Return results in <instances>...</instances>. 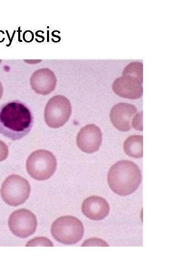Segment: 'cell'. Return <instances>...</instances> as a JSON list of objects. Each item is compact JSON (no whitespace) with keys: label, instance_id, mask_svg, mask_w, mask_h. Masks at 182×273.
<instances>
[{"label":"cell","instance_id":"e0dca14e","mask_svg":"<svg viewBox=\"0 0 182 273\" xmlns=\"http://www.w3.org/2000/svg\"><path fill=\"white\" fill-rule=\"evenodd\" d=\"M8 148L7 145L0 140V161L5 160L8 155Z\"/></svg>","mask_w":182,"mask_h":273},{"label":"cell","instance_id":"2e32d148","mask_svg":"<svg viewBox=\"0 0 182 273\" xmlns=\"http://www.w3.org/2000/svg\"><path fill=\"white\" fill-rule=\"evenodd\" d=\"M143 112L136 114L132 120V127L138 130H143Z\"/></svg>","mask_w":182,"mask_h":273},{"label":"cell","instance_id":"9a60e30c","mask_svg":"<svg viewBox=\"0 0 182 273\" xmlns=\"http://www.w3.org/2000/svg\"><path fill=\"white\" fill-rule=\"evenodd\" d=\"M53 246V244L45 237H37L30 240L26 244V246Z\"/></svg>","mask_w":182,"mask_h":273},{"label":"cell","instance_id":"6da1fadb","mask_svg":"<svg viewBox=\"0 0 182 273\" xmlns=\"http://www.w3.org/2000/svg\"><path fill=\"white\" fill-rule=\"evenodd\" d=\"M33 121L30 110L19 101L9 102L0 107V133L12 140L26 135L32 128Z\"/></svg>","mask_w":182,"mask_h":273},{"label":"cell","instance_id":"3957f363","mask_svg":"<svg viewBox=\"0 0 182 273\" xmlns=\"http://www.w3.org/2000/svg\"><path fill=\"white\" fill-rule=\"evenodd\" d=\"M51 233L59 242L72 245L78 242L82 238L84 227L77 218L71 215L59 217L54 221L51 226Z\"/></svg>","mask_w":182,"mask_h":273},{"label":"cell","instance_id":"9c48e42d","mask_svg":"<svg viewBox=\"0 0 182 273\" xmlns=\"http://www.w3.org/2000/svg\"><path fill=\"white\" fill-rule=\"evenodd\" d=\"M102 134L97 125L88 124L80 130L76 138L78 148L86 153L97 151L102 143Z\"/></svg>","mask_w":182,"mask_h":273},{"label":"cell","instance_id":"ac0fdd59","mask_svg":"<svg viewBox=\"0 0 182 273\" xmlns=\"http://www.w3.org/2000/svg\"><path fill=\"white\" fill-rule=\"evenodd\" d=\"M3 93V88L1 82H0V99H1Z\"/></svg>","mask_w":182,"mask_h":273},{"label":"cell","instance_id":"7a4b0ae2","mask_svg":"<svg viewBox=\"0 0 182 273\" xmlns=\"http://www.w3.org/2000/svg\"><path fill=\"white\" fill-rule=\"evenodd\" d=\"M108 183L112 191L120 196L133 193L139 187L142 175L139 167L128 160L119 161L110 168Z\"/></svg>","mask_w":182,"mask_h":273},{"label":"cell","instance_id":"30bf717a","mask_svg":"<svg viewBox=\"0 0 182 273\" xmlns=\"http://www.w3.org/2000/svg\"><path fill=\"white\" fill-rule=\"evenodd\" d=\"M137 112L136 107L130 104L119 103L111 110L110 117L113 125L119 130L127 131L132 127V120Z\"/></svg>","mask_w":182,"mask_h":273},{"label":"cell","instance_id":"ba28073f","mask_svg":"<svg viewBox=\"0 0 182 273\" xmlns=\"http://www.w3.org/2000/svg\"><path fill=\"white\" fill-rule=\"evenodd\" d=\"M143 78L130 75L122 74L115 80L112 89L119 96L129 99H136L143 95Z\"/></svg>","mask_w":182,"mask_h":273},{"label":"cell","instance_id":"7c38bea8","mask_svg":"<svg viewBox=\"0 0 182 273\" xmlns=\"http://www.w3.org/2000/svg\"><path fill=\"white\" fill-rule=\"evenodd\" d=\"M81 209L83 214L88 218L99 220L108 215L110 207L104 198L98 196H91L83 201Z\"/></svg>","mask_w":182,"mask_h":273},{"label":"cell","instance_id":"52a82bcc","mask_svg":"<svg viewBox=\"0 0 182 273\" xmlns=\"http://www.w3.org/2000/svg\"><path fill=\"white\" fill-rule=\"evenodd\" d=\"M9 227L17 237L26 238L34 234L37 226L35 215L30 210L20 209L14 211L10 216Z\"/></svg>","mask_w":182,"mask_h":273},{"label":"cell","instance_id":"277c9868","mask_svg":"<svg viewBox=\"0 0 182 273\" xmlns=\"http://www.w3.org/2000/svg\"><path fill=\"white\" fill-rule=\"evenodd\" d=\"M57 161L50 151L38 150L32 153L26 161V169L34 179L44 180L50 178L55 173Z\"/></svg>","mask_w":182,"mask_h":273},{"label":"cell","instance_id":"5b68a950","mask_svg":"<svg viewBox=\"0 0 182 273\" xmlns=\"http://www.w3.org/2000/svg\"><path fill=\"white\" fill-rule=\"evenodd\" d=\"M30 192L29 183L22 176L12 174L3 182L1 190L3 200L8 205L17 206L24 203Z\"/></svg>","mask_w":182,"mask_h":273},{"label":"cell","instance_id":"5bb4252c","mask_svg":"<svg viewBox=\"0 0 182 273\" xmlns=\"http://www.w3.org/2000/svg\"><path fill=\"white\" fill-rule=\"evenodd\" d=\"M122 74H130L143 78V63L134 62L129 64L125 67Z\"/></svg>","mask_w":182,"mask_h":273},{"label":"cell","instance_id":"8992f818","mask_svg":"<svg viewBox=\"0 0 182 273\" xmlns=\"http://www.w3.org/2000/svg\"><path fill=\"white\" fill-rule=\"evenodd\" d=\"M71 112V103L66 97L55 96L48 101L46 106L44 112L46 123L52 128L60 127L68 121Z\"/></svg>","mask_w":182,"mask_h":273},{"label":"cell","instance_id":"8fae6325","mask_svg":"<svg viewBox=\"0 0 182 273\" xmlns=\"http://www.w3.org/2000/svg\"><path fill=\"white\" fill-rule=\"evenodd\" d=\"M30 83L35 93L46 95L55 88L57 78L51 69L41 68L34 72L30 77Z\"/></svg>","mask_w":182,"mask_h":273},{"label":"cell","instance_id":"4fadbf2b","mask_svg":"<svg viewBox=\"0 0 182 273\" xmlns=\"http://www.w3.org/2000/svg\"><path fill=\"white\" fill-rule=\"evenodd\" d=\"M143 139V136L140 135H131L127 138L123 144V148L126 154L136 158L142 157Z\"/></svg>","mask_w":182,"mask_h":273}]
</instances>
